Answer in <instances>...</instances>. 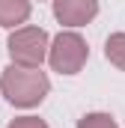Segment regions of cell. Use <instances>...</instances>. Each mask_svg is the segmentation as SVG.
<instances>
[{"label":"cell","instance_id":"1","mask_svg":"<svg viewBox=\"0 0 125 128\" xmlns=\"http://www.w3.org/2000/svg\"><path fill=\"white\" fill-rule=\"evenodd\" d=\"M0 92L12 107H36L51 92V80L42 68H24L12 63L0 74Z\"/></svg>","mask_w":125,"mask_h":128},{"label":"cell","instance_id":"2","mask_svg":"<svg viewBox=\"0 0 125 128\" xmlns=\"http://www.w3.org/2000/svg\"><path fill=\"white\" fill-rule=\"evenodd\" d=\"M6 48H9V57L15 66L42 68V63L48 60V51H51V39L42 27H18L6 39Z\"/></svg>","mask_w":125,"mask_h":128},{"label":"cell","instance_id":"3","mask_svg":"<svg viewBox=\"0 0 125 128\" xmlns=\"http://www.w3.org/2000/svg\"><path fill=\"white\" fill-rule=\"evenodd\" d=\"M90 60V48H86V39L74 30H62L54 36L51 42V51H48V63L54 72L60 74H78Z\"/></svg>","mask_w":125,"mask_h":128},{"label":"cell","instance_id":"4","mask_svg":"<svg viewBox=\"0 0 125 128\" xmlns=\"http://www.w3.org/2000/svg\"><path fill=\"white\" fill-rule=\"evenodd\" d=\"M98 15V0H54V18L62 27H84Z\"/></svg>","mask_w":125,"mask_h":128},{"label":"cell","instance_id":"5","mask_svg":"<svg viewBox=\"0 0 125 128\" xmlns=\"http://www.w3.org/2000/svg\"><path fill=\"white\" fill-rule=\"evenodd\" d=\"M30 12H33L30 0H0V27L18 30L21 24H27Z\"/></svg>","mask_w":125,"mask_h":128},{"label":"cell","instance_id":"6","mask_svg":"<svg viewBox=\"0 0 125 128\" xmlns=\"http://www.w3.org/2000/svg\"><path fill=\"white\" fill-rule=\"evenodd\" d=\"M104 57L116 66V68L125 72V33H113V36L107 39V45H104Z\"/></svg>","mask_w":125,"mask_h":128},{"label":"cell","instance_id":"7","mask_svg":"<svg viewBox=\"0 0 125 128\" xmlns=\"http://www.w3.org/2000/svg\"><path fill=\"white\" fill-rule=\"evenodd\" d=\"M78 128H119L110 113H86L78 119Z\"/></svg>","mask_w":125,"mask_h":128},{"label":"cell","instance_id":"8","mask_svg":"<svg viewBox=\"0 0 125 128\" xmlns=\"http://www.w3.org/2000/svg\"><path fill=\"white\" fill-rule=\"evenodd\" d=\"M6 128H48V122L39 119V116H18V119H12Z\"/></svg>","mask_w":125,"mask_h":128}]
</instances>
